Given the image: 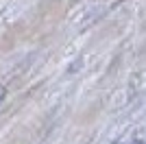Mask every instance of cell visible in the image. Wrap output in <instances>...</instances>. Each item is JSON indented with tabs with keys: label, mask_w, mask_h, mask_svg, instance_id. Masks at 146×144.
Segmentation results:
<instances>
[{
	"label": "cell",
	"mask_w": 146,
	"mask_h": 144,
	"mask_svg": "<svg viewBox=\"0 0 146 144\" xmlns=\"http://www.w3.org/2000/svg\"><path fill=\"white\" fill-rule=\"evenodd\" d=\"M0 96H2V90H0Z\"/></svg>",
	"instance_id": "cell-1"
}]
</instances>
